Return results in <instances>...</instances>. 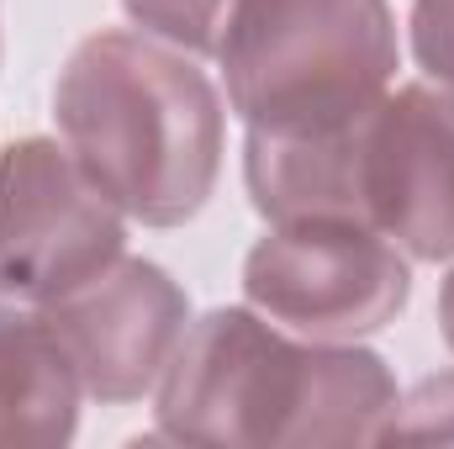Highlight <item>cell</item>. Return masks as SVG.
Returning a JSON list of instances; mask_svg holds the SVG:
<instances>
[{
    "label": "cell",
    "mask_w": 454,
    "mask_h": 449,
    "mask_svg": "<svg viewBox=\"0 0 454 449\" xmlns=\"http://www.w3.org/2000/svg\"><path fill=\"white\" fill-rule=\"evenodd\" d=\"M43 323L69 349L90 397L137 402L169 370L191 323V302L159 264L116 254L90 280L43 302Z\"/></svg>",
    "instance_id": "7"
},
{
    "label": "cell",
    "mask_w": 454,
    "mask_h": 449,
    "mask_svg": "<svg viewBox=\"0 0 454 449\" xmlns=\"http://www.w3.org/2000/svg\"><path fill=\"white\" fill-rule=\"evenodd\" d=\"M121 207L48 138L0 148V291L53 302L121 254Z\"/></svg>",
    "instance_id": "6"
},
{
    "label": "cell",
    "mask_w": 454,
    "mask_h": 449,
    "mask_svg": "<svg viewBox=\"0 0 454 449\" xmlns=\"http://www.w3.org/2000/svg\"><path fill=\"white\" fill-rule=\"evenodd\" d=\"M439 323H444V338H450V349H454V275L439 291Z\"/></svg>",
    "instance_id": "12"
},
{
    "label": "cell",
    "mask_w": 454,
    "mask_h": 449,
    "mask_svg": "<svg viewBox=\"0 0 454 449\" xmlns=\"http://www.w3.org/2000/svg\"><path fill=\"white\" fill-rule=\"evenodd\" d=\"M243 180L264 223H359L412 259H454V96L386 91L333 132H248Z\"/></svg>",
    "instance_id": "3"
},
{
    "label": "cell",
    "mask_w": 454,
    "mask_h": 449,
    "mask_svg": "<svg viewBox=\"0 0 454 449\" xmlns=\"http://www.w3.org/2000/svg\"><path fill=\"white\" fill-rule=\"evenodd\" d=\"M217 59L248 132H333L391 91L396 21L386 0H232Z\"/></svg>",
    "instance_id": "4"
},
{
    "label": "cell",
    "mask_w": 454,
    "mask_h": 449,
    "mask_svg": "<svg viewBox=\"0 0 454 449\" xmlns=\"http://www.w3.org/2000/svg\"><path fill=\"white\" fill-rule=\"evenodd\" d=\"M64 148L148 227L191 223L223 175V101L175 43L143 32L85 37L53 91Z\"/></svg>",
    "instance_id": "2"
},
{
    "label": "cell",
    "mask_w": 454,
    "mask_h": 449,
    "mask_svg": "<svg viewBox=\"0 0 454 449\" xmlns=\"http://www.w3.org/2000/svg\"><path fill=\"white\" fill-rule=\"evenodd\" d=\"M412 48L439 91L454 96V0H412Z\"/></svg>",
    "instance_id": "11"
},
{
    "label": "cell",
    "mask_w": 454,
    "mask_h": 449,
    "mask_svg": "<svg viewBox=\"0 0 454 449\" xmlns=\"http://www.w3.org/2000/svg\"><path fill=\"white\" fill-rule=\"evenodd\" d=\"M243 296L301 338L348 343L407 307L412 270L391 238L359 223H270L243 259Z\"/></svg>",
    "instance_id": "5"
},
{
    "label": "cell",
    "mask_w": 454,
    "mask_h": 449,
    "mask_svg": "<svg viewBox=\"0 0 454 449\" xmlns=\"http://www.w3.org/2000/svg\"><path fill=\"white\" fill-rule=\"evenodd\" d=\"M80 391V370L43 312L0 307V449L69 445Z\"/></svg>",
    "instance_id": "8"
},
{
    "label": "cell",
    "mask_w": 454,
    "mask_h": 449,
    "mask_svg": "<svg viewBox=\"0 0 454 449\" xmlns=\"http://www.w3.org/2000/svg\"><path fill=\"white\" fill-rule=\"evenodd\" d=\"M375 445H454V375H428L407 402H396Z\"/></svg>",
    "instance_id": "10"
},
{
    "label": "cell",
    "mask_w": 454,
    "mask_h": 449,
    "mask_svg": "<svg viewBox=\"0 0 454 449\" xmlns=\"http://www.w3.org/2000/svg\"><path fill=\"white\" fill-rule=\"evenodd\" d=\"M396 407L380 354L348 343H296L243 307L185 328L159 375V434L175 445H375Z\"/></svg>",
    "instance_id": "1"
},
{
    "label": "cell",
    "mask_w": 454,
    "mask_h": 449,
    "mask_svg": "<svg viewBox=\"0 0 454 449\" xmlns=\"http://www.w3.org/2000/svg\"><path fill=\"white\" fill-rule=\"evenodd\" d=\"M121 5L137 27H148L153 37L185 53H217L223 21L232 11V0H121Z\"/></svg>",
    "instance_id": "9"
}]
</instances>
